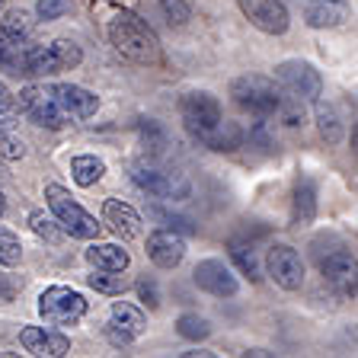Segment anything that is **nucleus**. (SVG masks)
I'll return each mask as SVG.
<instances>
[{
    "mask_svg": "<svg viewBox=\"0 0 358 358\" xmlns=\"http://www.w3.org/2000/svg\"><path fill=\"white\" fill-rule=\"evenodd\" d=\"M106 36L112 48L134 64H154L160 58V42L154 29L131 10H112V16L106 20Z\"/></svg>",
    "mask_w": 358,
    "mask_h": 358,
    "instance_id": "f257e3e1",
    "label": "nucleus"
},
{
    "mask_svg": "<svg viewBox=\"0 0 358 358\" xmlns=\"http://www.w3.org/2000/svg\"><path fill=\"white\" fill-rule=\"evenodd\" d=\"M45 199H48V208H52L55 221L61 224V231H67L71 237H77V240H93V237H99L96 217L87 215V211H83L80 205L71 199V192H67L64 186H58V182L45 186Z\"/></svg>",
    "mask_w": 358,
    "mask_h": 358,
    "instance_id": "f03ea898",
    "label": "nucleus"
},
{
    "mask_svg": "<svg viewBox=\"0 0 358 358\" xmlns=\"http://www.w3.org/2000/svg\"><path fill=\"white\" fill-rule=\"evenodd\" d=\"M231 96L240 109H246L250 115H259V119H272L278 99H282V90L275 87V80H268L262 74H243L231 83Z\"/></svg>",
    "mask_w": 358,
    "mask_h": 358,
    "instance_id": "7ed1b4c3",
    "label": "nucleus"
},
{
    "mask_svg": "<svg viewBox=\"0 0 358 358\" xmlns=\"http://www.w3.org/2000/svg\"><path fill=\"white\" fill-rule=\"evenodd\" d=\"M38 313H42V320L52 323V327H74L83 313H87V298L74 288L55 285V288L42 291V298H38Z\"/></svg>",
    "mask_w": 358,
    "mask_h": 358,
    "instance_id": "20e7f679",
    "label": "nucleus"
},
{
    "mask_svg": "<svg viewBox=\"0 0 358 358\" xmlns=\"http://www.w3.org/2000/svg\"><path fill=\"white\" fill-rule=\"evenodd\" d=\"M179 115H182L186 131L192 134L195 141H201V138L224 119V109H221V103H217V96L201 93L199 90V93H186V96H182V103H179Z\"/></svg>",
    "mask_w": 358,
    "mask_h": 358,
    "instance_id": "39448f33",
    "label": "nucleus"
},
{
    "mask_svg": "<svg viewBox=\"0 0 358 358\" xmlns=\"http://www.w3.org/2000/svg\"><path fill=\"white\" fill-rule=\"evenodd\" d=\"M275 80L288 90L291 96L304 99V103H317L323 93V77L320 71L307 61H282L275 67Z\"/></svg>",
    "mask_w": 358,
    "mask_h": 358,
    "instance_id": "423d86ee",
    "label": "nucleus"
},
{
    "mask_svg": "<svg viewBox=\"0 0 358 358\" xmlns=\"http://www.w3.org/2000/svg\"><path fill=\"white\" fill-rule=\"evenodd\" d=\"M20 109L29 115V122H36V125H42V128H52V131L67 125L64 109L58 106V99L52 96L48 87H36V83L26 87L20 93Z\"/></svg>",
    "mask_w": 358,
    "mask_h": 358,
    "instance_id": "0eeeda50",
    "label": "nucleus"
},
{
    "mask_svg": "<svg viewBox=\"0 0 358 358\" xmlns=\"http://www.w3.org/2000/svg\"><path fill=\"white\" fill-rule=\"evenodd\" d=\"M266 268H268V278L285 291H298L301 285H304V259H301V253L288 243H275L268 250Z\"/></svg>",
    "mask_w": 358,
    "mask_h": 358,
    "instance_id": "6e6552de",
    "label": "nucleus"
},
{
    "mask_svg": "<svg viewBox=\"0 0 358 358\" xmlns=\"http://www.w3.org/2000/svg\"><path fill=\"white\" fill-rule=\"evenodd\" d=\"M237 7H240V13L253 22L259 32H266V36H282V32H288L291 16L282 0H237Z\"/></svg>",
    "mask_w": 358,
    "mask_h": 358,
    "instance_id": "1a4fd4ad",
    "label": "nucleus"
},
{
    "mask_svg": "<svg viewBox=\"0 0 358 358\" xmlns=\"http://www.w3.org/2000/svg\"><path fill=\"white\" fill-rule=\"evenodd\" d=\"M131 179H134V186L144 189V192L154 195V199H182V195H189L186 179H179L164 170H154V166H144V164L134 166Z\"/></svg>",
    "mask_w": 358,
    "mask_h": 358,
    "instance_id": "9d476101",
    "label": "nucleus"
},
{
    "mask_svg": "<svg viewBox=\"0 0 358 358\" xmlns=\"http://www.w3.org/2000/svg\"><path fill=\"white\" fill-rule=\"evenodd\" d=\"M192 278L201 291H208V294H215V298H234L237 288H240L237 278H234V272L224 266L221 259H201L199 266H195Z\"/></svg>",
    "mask_w": 358,
    "mask_h": 358,
    "instance_id": "9b49d317",
    "label": "nucleus"
},
{
    "mask_svg": "<svg viewBox=\"0 0 358 358\" xmlns=\"http://www.w3.org/2000/svg\"><path fill=\"white\" fill-rule=\"evenodd\" d=\"M20 343L29 355H38V358H61L71 352V339L64 333L42 329V327H26L20 333Z\"/></svg>",
    "mask_w": 358,
    "mask_h": 358,
    "instance_id": "f8f14e48",
    "label": "nucleus"
},
{
    "mask_svg": "<svg viewBox=\"0 0 358 358\" xmlns=\"http://www.w3.org/2000/svg\"><path fill=\"white\" fill-rule=\"evenodd\" d=\"M48 90H52V96L58 99V106L64 109L67 119H90V115H96V109H99L96 93L74 87V83H55Z\"/></svg>",
    "mask_w": 358,
    "mask_h": 358,
    "instance_id": "ddd939ff",
    "label": "nucleus"
},
{
    "mask_svg": "<svg viewBox=\"0 0 358 358\" xmlns=\"http://www.w3.org/2000/svg\"><path fill=\"white\" fill-rule=\"evenodd\" d=\"M148 256L160 268H176L182 262V256H186V240L179 237L176 231H170V227L154 231L148 237Z\"/></svg>",
    "mask_w": 358,
    "mask_h": 358,
    "instance_id": "4468645a",
    "label": "nucleus"
},
{
    "mask_svg": "<svg viewBox=\"0 0 358 358\" xmlns=\"http://www.w3.org/2000/svg\"><path fill=\"white\" fill-rule=\"evenodd\" d=\"M103 221L109 224V231L119 234L122 240L141 237V217H138V211H134L131 205H125V201H119V199H109L103 205Z\"/></svg>",
    "mask_w": 358,
    "mask_h": 358,
    "instance_id": "2eb2a0df",
    "label": "nucleus"
},
{
    "mask_svg": "<svg viewBox=\"0 0 358 358\" xmlns=\"http://www.w3.org/2000/svg\"><path fill=\"white\" fill-rule=\"evenodd\" d=\"M320 272L336 291L355 298V256L352 253H333L320 262Z\"/></svg>",
    "mask_w": 358,
    "mask_h": 358,
    "instance_id": "dca6fc26",
    "label": "nucleus"
},
{
    "mask_svg": "<svg viewBox=\"0 0 358 358\" xmlns=\"http://www.w3.org/2000/svg\"><path fill=\"white\" fill-rule=\"evenodd\" d=\"M304 20L313 29H336L349 20V3L345 0H310L304 10Z\"/></svg>",
    "mask_w": 358,
    "mask_h": 358,
    "instance_id": "f3484780",
    "label": "nucleus"
},
{
    "mask_svg": "<svg viewBox=\"0 0 358 358\" xmlns=\"http://www.w3.org/2000/svg\"><path fill=\"white\" fill-rule=\"evenodd\" d=\"M201 144L211 148V150H217V154H231V150H237L240 144H243V128H240L237 122L221 119L205 138H201Z\"/></svg>",
    "mask_w": 358,
    "mask_h": 358,
    "instance_id": "a211bd4d",
    "label": "nucleus"
},
{
    "mask_svg": "<svg viewBox=\"0 0 358 358\" xmlns=\"http://www.w3.org/2000/svg\"><path fill=\"white\" fill-rule=\"evenodd\" d=\"M313 217H317V189L310 179H301L294 189V201H291V221L298 227H307Z\"/></svg>",
    "mask_w": 358,
    "mask_h": 358,
    "instance_id": "6ab92c4d",
    "label": "nucleus"
},
{
    "mask_svg": "<svg viewBox=\"0 0 358 358\" xmlns=\"http://www.w3.org/2000/svg\"><path fill=\"white\" fill-rule=\"evenodd\" d=\"M87 262L93 268H112V272H125L128 268V253L115 243H93L87 250Z\"/></svg>",
    "mask_w": 358,
    "mask_h": 358,
    "instance_id": "aec40b11",
    "label": "nucleus"
},
{
    "mask_svg": "<svg viewBox=\"0 0 358 358\" xmlns=\"http://www.w3.org/2000/svg\"><path fill=\"white\" fill-rule=\"evenodd\" d=\"M112 327H119L122 333H128L131 339H138V336L144 333V327H148V317H144L138 307L125 304V301H119V304H112Z\"/></svg>",
    "mask_w": 358,
    "mask_h": 358,
    "instance_id": "412c9836",
    "label": "nucleus"
},
{
    "mask_svg": "<svg viewBox=\"0 0 358 358\" xmlns=\"http://www.w3.org/2000/svg\"><path fill=\"white\" fill-rule=\"evenodd\" d=\"M71 173H74L77 186L90 189V186H96L99 179H103L106 164L99 160L96 154H80V157H74V160H71Z\"/></svg>",
    "mask_w": 358,
    "mask_h": 358,
    "instance_id": "4be33fe9",
    "label": "nucleus"
},
{
    "mask_svg": "<svg viewBox=\"0 0 358 358\" xmlns=\"http://www.w3.org/2000/svg\"><path fill=\"white\" fill-rule=\"evenodd\" d=\"M227 253H231V259L237 262V268L243 272L250 282H259V259H256V250L253 243H246V240H227Z\"/></svg>",
    "mask_w": 358,
    "mask_h": 358,
    "instance_id": "5701e85b",
    "label": "nucleus"
},
{
    "mask_svg": "<svg viewBox=\"0 0 358 358\" xmlns=\"http://www.w3.org/2000/svg\"><path fill=\"white\" fill-rule=\"evenodd\" d=\"M26 45H29V38H13L10 32L0 29V67H3V71H13V74H22Z\"/></svg>",
    "mask_w": 358,
    "mask_h": 358,
    "instance_id": "b1692460",
    "label": "nucleus"
},
{
    "mask_svg": "<svg viewBox=\"0 0 358 358\" xmlns=\"http://www.w3.org/2000/svg\"><path fill=\"white\" fill-rule=\"evenodd\" d=\"M138 134H141V144H144V150H148L150 157H160V154H164V148L170 144L166 128L160 125V122H154V119H141V122H138Z\"/></svg>",
    "mask_w": 358,
    "mask_h": 358,
    "instance_id": "393cba45",
    "label": "nucleus"
},
{
    "mask_svg": "<svg viewBox=\"0 0 358 358\" xmlns=\"http://www.w3.org/2000/svg\"><path fill=\"white\" fill-rule=\"evenodd\" d=\"M48 52H52V61H55V67H58V74L61 71H74V67L83 61L80 45L71 42V38H58V42H52L48 45Z\"/></svg>",
    "mask_w": 358,
    "mask_h": 358,
    "instance_id": "a878e982",
    "label": "nucleus"
},
{
    "mask_svg": "<svg viewBox=\"0 0 358 358\" xmlns=\"http://www.w3.org/2000/svg\"><path fill=\"white\" fill-rule=\"evenodd\" d=\"M90 288H96L99 294H122L128 288V278L122 272H112V268H96L93 275H87Z\"/></svg>",
    "mask_w": 358,
    "mask_h": 358,
    "instance_id": "bb28decb",
    "label": "nucleus"
},
{
    "mask_svg": "<svg viewBox=\"0 0 358 358\" xmlns=\"http://www.w3.org/2000/svg\"><path fill=\"white\" fill-rule=\"evenodd\" d=\"M317 128H320V134L329 144H336L343 138V122H339L336 109L329 103H320V99H317Z\"/></svg>",
    "mask_w": 358,
    "mask_h": 358,
    "instance_id": "cd10ccee",
    "label": "nucleus"
},
{
    "mask_svg": "<svg viewBox=\"0 0 358 358\" xmlns=\"http://www.w3.org/2000/svg\"><path fill=\"white\" fill-rule=\"evenodd\" d=\"M176 333L182 339H189V343H199V339H208L211 336V323L205 317H199V313H182L176 320Z\"/></svg>",
    "mask_w": 358,
    "mask_h": 358,
    "instance_id": "c85d7f7f",
    "label": "nucleus"
},
{
    "mask_svg": "<svg viewBox=\"0 0 358 358\" xmlns=\"http://www.w3.org/2000/svg\"><path fill=\"white\" fill-rule=\"evenodd\" d=\"M0 29L10 32L13 38H29L32 36V20L26 10H10L7 16H3V22H0Z\"/></svg>",
    "mask_w": 358,
    "mask_h": 358,
    "instance_id": "c756f323",
    "label": "nucleus"
},
{
    "mask_svg": "<svg viewBox=\"0 0 358 358\" xmlns=\"http://www.w3.org/2000/svg\"><path fill=\"white\" fill-rule=\"evenodd\" d=\"M22 259V243L13 231L0 227V266H16Z\"/></svg>",
    "mask_w": 358,
    "mask_h": 358,
    "instance_id": "7c9ffc66",
    "label": "nucleus"
},
{
    "mask_svg": "<svg viewBox=\"0 0 358 358\" xmlns=\"http://www.w3.org/2000/svg\"><path fill=\"white\" fill-rule=\"evenodd\" d=\"M29 224H32V234H36V237L48 240V243H58V240H61V231L55 227L58 221L45 217V211H32V215H29Z\"/></svg>",
    "mask_w": 358,
    "mask_h": 358,
    "instance_id": "2f4dec72",
    "label": "nucleus"
},
{
    "mask_svg": "<svg viewBox=\"0 0 358 358\" xmlns=\"http://www.w3.org/2000/svg\"><path fill=\"white\" fill-rule=\"evenodd\" d=\"M160 10H164L170 26H182L192 16V3L189 0H160Z\"/></svg>",
    "mask_w": 358,
    "mask_h": 358,
    "instance_id": "473e14b6",
    "label": "nucleus"
},
{
    "mask_svg": "<svg viewBox=\"0 0 358 358\" xmlns=\"http://www.w3.org/2000/svg\"><path fill=\"white\" fill-rule=\"evenodd\" d=\"M71 0H38V7H36V13L42 16V20H61L64 13H71Z\"/></svg>",
    "mask_w": 358,
    "mask_h": 358,
    "instance_id": "72a5a7b5",
    "label": "nucleus"
},
{
    "mask_svg": "<svg viewBox=\"0 0 358 358\" xmlns=\"http://www.w3.org/2000/svg\"><path fill=\"white\" fill-rule=\"evenodd\" d=\"M22 154H26L22 141H20V138H13L7 128L0 125V157H7V160H20Z\"/></svg>",
    "mask_w": 358,
    "mask_h": 358,
    "instance_id": "f704fd0d",
    "label": "nucleus"
},
{
    "mask_svg": "<svg viewBox=\"0 0 358 358\" xmlns=\"http://www.w3.org/2000/svg\"><path fill=\"white\" fill-rule=\"evenodd\" d=\"M138 298H141L150 310H154V307H160V291H157V285L150 282V278H141V282H138Z\"/></svg>",
    "mask_w": 358,
    "mask_h": 358,
    "instance_id": "c9c22d12",
    "label": "nucleus"
},
{
    "mask_svg": "<svg viewBox=\"0 0 358 358\" xmlns=\"http://www.w3.org/2000/svg\"><path fill=\"white\" fill-rule=\"evenodd\" d=\"M166 221V227H170V231H176V234H195V224L189 221V217H164Z\"/></svg>",
    "mask_w": 358,
    "mask_h": 358,
    "instance_id": "e433bc0d",
    "label": "nucleus"
},
{
    "mask_svg": "<svg viewBox=\"0 0 358 358\" xmlns=\"http://www.w3.org/2000/svg\"><path fill=\"white\" fill-rule=\"evenodd\" d=\"M106 336H109V343H112V345H128V343H131V336L122 333V329H119V327H112V323L106 327Z\"/></svg>",
    "mask_w": 358,
    "mask_h": 358,
    "instance_id": "4c0bfd02",
    "label": "nucleus"
},
{
    "mask_svg": "<svg viewBox=\"0 0 358 358\" xmlns=\"http://www.w3.org/2000/svg\"><path fill=\"white\" fill-rule=\"evenodd\" d=\"M13 106H16V99H13V93H10L3 83H0V115H7V112H13Z\"/></svg>",
    "mask_w": 358,
    "mask_h": 358,
    "instance_id": "58836bf2",
    "label": "nucleus"
},
{
    "mask_svg": "<svg viewBox=\"0 0 358 358\" xmlns=\"http://www.w3.org/2000/svg\"><path fill=\"white\" fill-rule=\"evenodd\" d=\"M3 211H7V199L0 195V217H3Z\"/></svg>",
    "mask_w": 358,
    "mask_h": 358,
    "instance_id": "ea45409f",
    "label": "nucleus"
},
{
    "mask_svg": "<svg viewBox=\"0 0 358 358\" xmlns=\"http://www.w3.org/2000/svg\"><path fill=\"white\" fill-rule=\"evenodd\" d=\"M3 176H7V173H3V170H0V179H3Z\"/></svg>",
    "mask_w": 358,
    "mask_h": 358,
    "instance_id": "a19ab883",
    "label": "nucleus"
},
{
    "mask_svg": "<svg viewBox=\"0 0 358 358\" xmlns=\"http://www.w3.org/2000/svg\"><path fill=\"white\" fill-rule=\"evenodd\" d=\"M0 10H3V0H0Z\"/></svg>",
    "mask_w": 358,
    "mask_h": 358,
    "instance_id": "79ce46f5",
    "label": "nucleus"
}]
</instances>
